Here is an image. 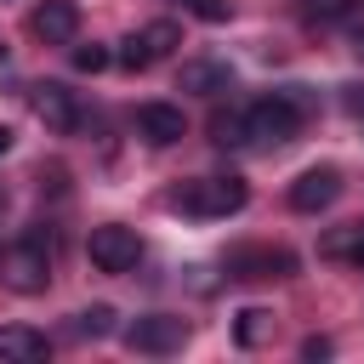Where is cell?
<instances>
[{"mask_svg": "<svg viewBox=\"0 0 364 364\" xmlns=\"http://www.w3.org/2000/svg\"><path fill=\"white\" fill-rule=\"evenodd\" d=\"M307 108H313V102H307L301 91H273V97H262V102H250V108H245V136H250V142H262V148L296 142V131H301Z\"/></svg>", "mask_w": 364, "mask_h": 364, "instance_id": "obj_1", "label": "cell"}, {"mask_svg": "<svg viewBox=\"0 0 364 364\" xmlns=\"http://www.w3.org/2000/svg\"><path fill=\"white\" fill-rule=\"evenodd\" d=\"M245 199H250L245 176H193V182H182V188L171 193V210L199 216V222H216V216L245 210Z\"/></svg>", "mask_w": 364, "mask_h": 364, "instance_id": "obj_2", "label": "cell"}, {"mask_svg": "<svg viewBox=\"0 0 364 364\" xmlns=\"http://www.w3.org/2000/svg\"><path fill=\"white\" fill-rule=\"evenodd\" d=\"M0 279H6L17 296H40L46 279H51V239H46V233H23V239L0 256Z\"/></svg>", "mask_w": 364, "mask_h": 364, "instance_id": "obj_3", "label": "cell"}, {"mask_svg": "<svg viewBox=\"0 0 364 364\" xmlns=\"http://www.w3.org/2000/svg\"><path fill=\"white\" fill-rule=\"evenodd\" d=\"M85 256H91L97 273H131L136 256H142V239H136L131 228H119V222H102V228H91Z\"/></svg>", "mask_w": 364, "mask_h": 364, "instance_id": "obj_4", "label": "cell"}, {"mask_svg": "<svg viewBox=\"0 0 364 364\" xmlns=\"http://www.w3.org/2000/svg\"><path fill=\"white\" fill-rule=\"evenodd\" d=\"M296 273V256L279 250V245H239L228 250V279H290Z\"/></svg>", "mask_w": 364, "mask_h": 364, "instance_id": "obj_5", "label": "cell"}, {"mask_svg": "<svg viewBox=\"0 0 364 364\" xmlns=\"http://www.w3.org/2000/svg\"><path fill=\"white\" fill-rule=\"evenodd\" d=\"M182 341H188V324L171 318V313H148V318H136V324L125 330V347H131V353H154V358L176 353Z\"/></svg>", "mask_w": 364, "mask_h": 364, "instance_id": "obj_6", "label": "cell"}, {"mask_svg": "<svg viewBox=\"0 0 364 364\" xmlns=\"http://www.w3.org/2000/svg\"><path fill=\"white\" fill-rule=\"evenodd\" d=\"M341 199V171L336 165H313V171H301L296 182H290V210H330Z\"/></svg>", "mask_w": 364, "mask_h": 364, "instance_id": "obj_7", "label": "cell"}, {"mask_svg": "<svg viewBox=\"0 0 364 364\" xmlns=\"http://www.w3.org/2000/svg\"><path fill=\"white\" fill-rule=\"evenodd\" d=\"M34 34H40L46 46H68V40L80 34V6H74V0H40V6H34Z\"/></svg>", "mask_w": 364, "mask_h": 364, "instance_id": "obj_8", "label": "cell"}, {"mask_svg": "<svg viewBox=\"0 0 364 364\" xmlns=\"http://www.w3.org/2000/svg\"><path fill=\"white\" fill-rule=\"evenodd\" d=\"M176 85H182V91H199V97H222V91L233 85V68L216 63V57H188V63L176 68Z\"/></svg>", "mask_w": 364, "mask_h": 364, "instance_id": "obj_9", "label": "cell"}, {"mask_svg": "<svg viewBox=\"0 0 364 364\" xmlns=\"http://www.w3.org/2000/svg\"><path fill=\"white\" fill-rule=\"evenodd\" d=\"M34 114L46 119V131H74V125H80V108H74V91H68V85H57V80H46V85H34Z\"/></svg>", "mask_w": 364, "mask_h": 364, "instance_id": "obj_10", "label": "cell"}, {"mask_svg": "<svg viewBox=\"0 0 364 364\" xmlns=\"http://www.w3.org/2000/svg\"><path fill=\"white\" fill-rule=\"evenodd\" d=\"M136 131H142L154 148H171V142H182L188 119H182V108H171V102H142V108H136Z\"/></svg>", "mask_w": 364, "mask_h": 364, "instance_id": "obj_11", "label": "cell"}, {"mask_svg": "<svg viewBox=\"0 0 364 364\" xmlns=\"http://www.w3.org/2000/svg\"><path fill=\"white\" fill-rule=\"evenodd\" d=\"M51 347H46V336L40 330H28V324H6L0 330V364H40Z\"/></svg>", "mask_w": 364, "mask_h": 364, "instance_id": "obj_12", "label": "cell"}, {"mask_svg": "<svg viewBox=\"0 0 364 364\" xmlns=\"http://www.w3.org/2000/svg\"><path fill=\"white\" fill-rule=\"evenodd\" d=\"M318 256H324V262H353V267H364V222L330 228V233L318 239Z\"/></svg>", "mask_w": 364, "mask_h": 364, "instance_id": "obj_13", "label": "cell"}, {"mask_svg": "<svg viewBox=\"0 0 364 364\" xmlns=\"http://www.w3.org/2000/svg\"><path fill=\"white\" fill-rule=\"evenodd\" d=\"M273 313L267 307H245V313H233V341L239 347H262V341H273Z\"/></svg>", "mask_w": 364, "mask_h": 364, "instance_id": "obj_14", "label": "cell"}, {"mask_svg": "<svg viewBox=\"0 0 364 364\" xmlns=\"http://www.w3.org/2000/svg\"><path fill=\"white\" fill-rule=\"evenodd\" d=\"M210 142L216 148H245L250 136H245V108H216L210 114Z\"/></svg>", "mask_w": 364, "mask_h": 364, "instance_id": "obj_15", "label": "cell"}, {"mask_svg": "<svg viewBox=\"0 0 364 364\" xmlns=\"http://www.w3.org/2000/svg\"><path fill=\"white\" fill-rule=\"evenodd\" d=\"M136 40H142V46H148V57L159 63V57H171V51L182 46V28H176L171 17H159V23H148V28L136 34Z\"/></svg>", "mask_w": 364, "mask_h": 364, "instance_id": "obj_16", "label": "cell"}, {"mask_svg": "<svg viewBox=\"0 0 364 364\" xmlns=\"http://www.w3.org/2000/svg\"><path fill=\"white\" fill-rule=\"evenodd\" d=\"M74 336H85V341L114 336V307H108V301H97V307H85V313H74Z\"/></svg>", "mask_w": 364, "mask_h": 364, "instance_id": "obj_17", "label": "cell"}, {"mask_svg": "<svg viewBox=\"0 0 364 364\" xmlns=\"http://www.w3.org/2000/svg\"><path fill=\"white\" fill-rule=\"evenodd\" d=\"M182 6H188L199 23H228V17H233V0H182Z\"/></svg>", "mask_w": 364, "mask_h": 364, "instance_id": "obj_18", "label": "cell"}, {"mask_svg": "<svg viewBox=\"0 0 364 364\" xmlns=\"http://www.w3.org/2000/svg\"><path fill=\"white\" fill-rule=\"evenodd\" d=\"M74 68H80V74H102V68H108V51H102V46H74Z\"/></svg>", "mask_w": 364, "mask_h": 364, "instance_id": "obj_19", "label": "cell"}, {"mask_svg": "<svg viewBox=\"0 0 364 364\" xmlns=\"http://www.w3.org/2000/svg\"><path fill=\"white\" fill-rule=\"evenodd\" d=\"M353 6H364V0H301L307 17H347Z\"/></svg>", "mask_w": 364, "mask_h": 364, "instance_id": "obj_20", "label": "cell"}, {"mask_svg": "<svg viewBox=\"0 0 364 364\" xmlns=\"http://www.w3.org/2000/svg\"><path fill=\"white\" fill-rule=\"evenodd\" d=\"M119 63H125V68H131V74H142V68H148V63H154V57H148V46H142V40H136V34H131V40H125V46H119Z\"/></svg>", "mask_w": 364, "mask_h": 364, "instance_id": "obj_21", "label": "cell"}, {"mask_svg": "<svg viewBox=\"0 0 364 364\" xmlns=\"http://www.w3.org/2000/svg\"><path fill=\"white\" fill-rule=\"evenodd\" d=\"M341 108H347L353 119H364V80H353V85H341Z\"/></svg>", "mask_w": 364, "mask_h": 364, "instance_id": "obj_22", "label": "cell"}, {"mask_svg": "<svg viewBox=\"0 0 364 364\" xmlns=\"http://www.w3.org/2000/svg\"><path fill=\"white\" fill-rule=\"evenodd\" d=\"M301 358H330V341H324V336H307V341H301Z\"/></svg>", "mask_w": 364, "mask_h": 364, "instance_id": "obj_23", "label": "cell"}, {"mask_svg": "<svg viewBox=\"0 0 364 364\" xmlns=\"http://www.w3.org/2000/svg\"><path fill=\"white\" fill-rule=\"evenodd\" d=\"M353 51H358V57H364V28H358V34H353Z\"/></svg>", "mask_w": 364, "mask_h": 364, "instance_id": "obj_24", "label": "cell"}, {"mask_svg": "<svg viewBox=\"0 0 364 364\" xmlns=\"http://www.w3.org/2000/svg\"><path fill=\"white\" fill-rule=\"evenodd\" d=\"M6 148H11V131H6V125H0V154H6Z\"/></svg>", "mask_w": 364, "mask_h": 364, "instance_id": "obj_25", "label": "cell"}, {"mask_svg": "<svg viewBox=\"0 0 364 364\" xmlns=\"http://www.w3.org/2000/svg\"><path fill=\"white\" fill-rule=\"evenodd\" d=\"M0 210H6V193H0Z\"/></svg>", "mask_w": 364, "mask_h": 364, "instance_id": "obj_26", "label": "cell"}]
</instances>
